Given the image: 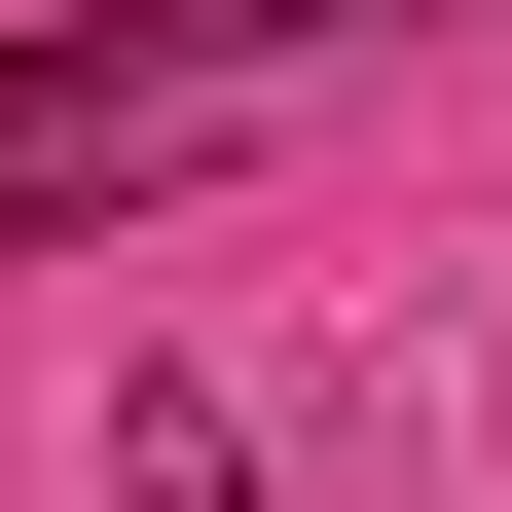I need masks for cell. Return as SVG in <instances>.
<instances>
[{
  "mask_svg": "<svg viewBox=\"0 0 512 512\" xmlns=\"http://www.w3.org/2000/svg\"><path fill=\"white\" fill-rule=\"evenodd\" d=\"M183 37H256V0H183ZM183 37H0V220L147 147V110H183Z\"/></svg>",
  "mask_w": 512,
  "mask_h": 512,
  "instance_id": "1",
  "label": "cell"
}]
</instances>
